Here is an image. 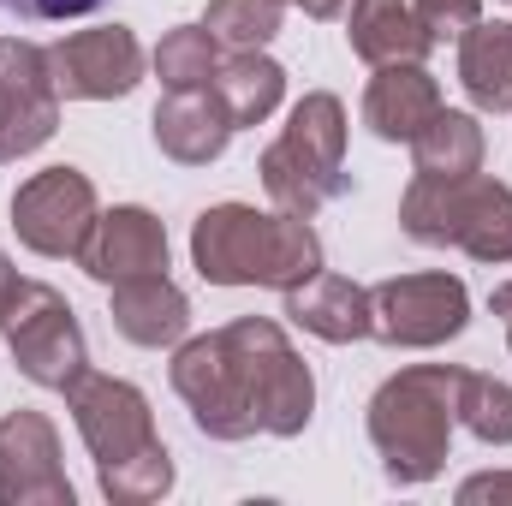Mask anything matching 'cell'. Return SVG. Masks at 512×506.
<instances>
[{"instance_id":"cell-17","label":"cell","mask_w":512,"mask_h":506,"mask_svg":"<svg viewBox=\"0 0 512 506\" xmlns=\"http://www.w3.org/2000/svg\"><path fill=\"white\" fill-rule=\"evenodd\" d=\"M114 328L126 334L131 346H179L191 334V298L167 280V274H137L114 286Z\"/></svg>"},{"instance_id":"cell-13","label":"cell","mask_w":512,"mask_h":506,"mask_svg":"<svg viewBox=\"0 0 512 506\" xmlns=\"http://www.w3.org/2000/svg\"><path fill=\"white\" fill-rule=\"evenodd\" d=\"M78 262L102 286H120V280H137V274H167V227L149 209L120 203V209H108L96 221V233L78 251Z\"/></svg>"},{"instance_id":"cell-10","label":"cell","mask_w":512,"mask_h":506,"mask_svg":"<svg viewBox=\"0 0 512 506\" xmlns=\"http://www.w3.org/2000/svg\"><path fill=\"white\" fill-rule=\"evenodd\" d=\"M54 131H60V90L48 72V48L0 36V161L36 155Z\"/></svg>"},{"instance_id":"cell-21","label":"cell","mask_w":512,"mask_h":506,"mask_svg":"<svg viewBox=\"0 0 512 506\" xmlns=\"http://www.w3.org/2000/svg\"><path fill=\"white\" fill-rule=\"evenodd\" d=\"M411 161L429 179H465V173H477L483 167V126H477V114L441 108L429 126L411 137Z\"/></svg>"},{"instance_id":"cell-29","label":"cell","mask_w":512,"mask_h":506,"mask_svg":"<svg viewBox=\"0 0 512 506\" xmlns=\"http://www.w3.org/2000/svg\"><path fill=\"white\" fill-rule=\"evenodd\" d=\"M18 292H24V274L12 268V256L0 251V316H6L12 304H18Z\"/></svg>"},{"instance_id":"cell-28","label":"cell","mask_w":512,"mask_h":506,"mask_svg":"<svg viewBox=\"0 0 512 506\" xmlns=\"http://www.w3.org/2000/svg\"><path fill=\"white\" fill-rule=\"evenodd\" d=\"M459 501L477 506V501H512V471H483V477H465L459 483Z\"/></svg>"},{"instance_id":"cell-31","label":"cell","mask_w":512,"mask_h":506,"mask_svg":"<svg viewBox=\"0 0 512 506\" xmlns=\"http://www.w3.org/2000/svg\"><path fill=\"white\" fill-rule=\"evenodd\" d=\"M286 6H304L310 18H340V12H346L352 0H286Z\"/></svg>"},{"instance_id":"cell-1","label":"cell","mask_w":512,"mask_h":506,"mask_svg":"<svg viewBox=\"0 0 512 506\" xmlns=\"http://www.w3.org/2000/svg\"><path fill=\"white\" fill-rule=\"evenodd\" d=\"M173 393L191 405V423L209 441H292L316 417V376L292 352L286 328L268 316H239L215 334L179 340Z\"/></svg>"},{"instance_id":"cell-11","label":"cell","mask_w":512,"mask_h":506,"mask_svg":"<svg viewBox=\"0 0 512 506\" xmlns=\"http://www.w3.org/2000/svg\"><path fill=\"white\" fill-rule=\"evenodd\" d=\"M48 72H54L60 102H120L143 78V42L126 24L72 30L48 48Z\"/></svg>"},{"instance_id":"cell-30","label":"cell","mask_w":512,"mask_h":506,"mask_svg":"<svg viewBox=\"0 0 512 506\" xmlns=\"http://www.w3.org/2000/svg\"><path fill=\"white\" fill-rule=\"evenodd\" d=\"M489 310H495V316L507 322V346H512V280H507V286H495V292H489Z\"/></svg>"},{"instance_id":"cell-15","label":"cell","mask_w":512,"mask_h":506,"mask_svg":"<svg viewBox=\"0 0 512 506\" xmlns=\"http://www.w3.org/2000/svg\"><path fill=\"white\" fill-rule=\"evenodd\" d=\"M435 114H441V84H435V72L423 60L376 66V78L364 90V126L382 143H411Z\"/></svg>"},{"instance_id":"cell-16","label":"cell","mask_w":512,"mask_h":506,"mask_svg":"<svg viewBox=\"0 0 512 506\" xmlns=\"http://www.w3.org/2000/svg\"><path fill=\"white\" fill-rule=\"evenodd\" d=\"M286 316H292L304 334L328 340V346L370 340V292H364L358 280H346V274H328V268L286 292Z\"/></svg>"},{"instance_id":"cell-25","label":"cell","mask_w":512,"mask_h":506,"mask_svg":"<svg viewBox=\"0 0 512 506\" xmlns=\"http://www.w3.org/2000/svg\"><path fill=\"white\" fill-rule=\"evenodd\" d=\"M96 477H102V495L114 506H149L173 489V453L167 447H149V453H137L126 465H108Z\"/></svg>"},{"instance_id":"cell-5","label":"cell","mask_w":512,"mask_h":506,"mask_svg":"<svg viewBox=\"0 0 512 506\" xmlns=\"http://www.w3.org/2000/svg\"><path fill=\"white\" fill-rule=\"evenodd\" d=\"M399 227L417 245L465 251L477 262H512V185L483 173H465V179L417 173L399 197Z\"/></svg>"},{"instance_id":"cell-26","label":"cell","mask_w":512,"mask_h":506,"mask_svg":"<svg viewBox=\"0 0 512 506\" xmlns=\"http://www.w3.org/2000/svg\"><path fill=\"white\" fill-rule=\"evenodd\" d=\"M411 6H417V18H423V30H429L435 42L465 36V30L483 18V0H411Z\"/></svg>"},{"instance_id":"cell-4","label":"cell","mask_w":512,"mask_h":506,"mask_svg":"<svg viewBox=\"0 0 512 506\" xmlns=\"http://www.w3.org/2000/svg\"><path fill=\"white\" fill-rule=\"evenodd\" d=\"M262 191L274 197V209L316 221V209L328 197H346V108L328 90H310L304 102H292L286 131L262 149Z\"/></svg>"},{"instance_id":"cell-6","label":"cell","mask_w":512,"mask_h":506,"mask_svg":"<svg viewBox=\"0 0 512 506\" xmlns=\"http://www.w3.org/2000/svg\"><path fill=\"white\" fill-rule=\"evenodd\" d=\"M0 334H6V352L18 364V376L36 381V387L66 393L90 370V346H84V328H78L72 304L42 280H24L18 304L0 316Z\"/></svg>"},{"instance_id":"cell-27","label":"cell","mask_w":512,"mask_h":506,"mask_svg":"<svg viewBox=\"0 0 512 506\" xmlns=\"http://www.w3.org/2000/svg\"><path fill=\"white\" fill-rule=\"evenodd\" d=\"M12 18H36V24H60V18H84L108 0H0Z\"/></svg>"},{"instance_id":"cell-9","label":"cell","mask_w":512,"mask_h":506,"mask_svg":"<svg viewBox=\"0 0 512 506\" xmlns=\"http://www.w3.org/2000/svg\"><path fill=\"white\" fill-rule=\"evenodd\" d=\"M66 411H72V423H78V435H84L96 471L126 465V459H137V453L161 447L155 411H149L143 387H131V381H120V376L84 370V376L66 387Z\"/></svg>"},{"instance_id":"cell-7","label":"cell","mask_w":512,"mask_h":506,"mask_svg":"<svg viewBox=\"0 0 512 506\" xmlns=\"http://www.w3.org/2000/svg\"><path fill=\"white\" fill-rule=\"evenodd\" d=\"M471 322V292L459 274H399L370 292V334L399 352H429L459 340Z\"/></svg>"},{"instance_id":"cell-24","label":"cell","mask_w":512,"mask_h":506,"mask_svg":"<svg viewBox=\"0 0 512 506\" xmlns=\"http://www.w3.org/2000/svg\"><path fill=\"white\" fill-rule=\"evenodd\" d=\"M203 24H209L215 42H227V48H262V42L280 36L286 0H209Z\"/></svg>"},{"instance_id":"cell-12","label":"cell","mask_w":512,"mask_h":506,"mask_svg":"<svg viewBox=\"0 0 512 506\" xmlns=\"http://www.w3.org/2000/svg\"><path fill=\"white\" fill-rule=\"evenodd\" d=\"M0 501L12 506H72V483L60 465V435L42 411L0 417Z\"/></svg>"},{"instance_id":"cell-19","label":"cell","mask_w":512,"mask_h":506,"mask_svg":"<svg viewBox=\"0 0 512 506\" xmlns=\"http://www.w3.org/2000/svg\"><path fill=\"white\" fill-rule=\"evenodd\" d=\"M459 84L483 114H512V24L477 18L459 36Z\"/></svg>"},{"instance_id":"cell-2","label":"cell","mask_w":512,"mask_h":506,"mask_svg":"<svg viewBox=\"0 0 512 506\" xmlns=\"http://www.w3.org/2000/svg\"><path fill=\"white\" fill-rule=\"evenodd\" d=\"M191 262L209 286H274L292 292L310 274H322V239L310 221L286 209H251V203H215L191 227Z\"/></svg>"},{"instance_id":"cell-23","label":"cell","mask_w":512,"mask_h":506,"mask_svg":"<svg viewBox=\"0 0 512 506\" xmlns=\"http://www.w3.org/2000/svg\"><path fill=\"white\" fill-rule=\"evenodd\" d=\"M459 423L483 447H512V387L495 376H459Z\"/></svg>"},{"instance_id":"cell-8","label":"cell","mask_w":512,"mask_h":506,"mask_svg":"<svg viewBox=\"0 0 512 506\" xmlns=\"http://www.w3.org/2000/svg\"><path fill=\"white\" fill-rule=\"evenodd\" d=\"M96 221H102V203L78 167H42L12 191L18 245H30L36 256H78L90 245Z\"/></svg>"},{"instance_id":"cell-18","label":"cell","mask_w":512,"mask_h":506,"mask_svg":"<svg viewBox=\"0 0 512 506\" xmlns=\"http://www.w3.org/2000/svg\"><path fill=\"white\" fill-rule=\"evenodd\" d=\"M346 36L352 54L364 66H399V60H423L435 48V36L423 30L411 0H352L346 12Z\"/></svg>"},{"instance_id":"cell-22","label":"cell","mask_w":512,"mask_h":506,"mask_svg":"<svg viewBox=\"0 0 512 506\" xmlns=\"http://www.w3.org/2000/svg\"><path fill=\"white\" fill-rule=\"evenodd\" d=\"M221 66V42L209 24H173L155 48V78L167 90H203Z\"/></svg>"},{"instance_id":"cell-14","label":"cell","mask_w":512,"mask_h":506,"mask_svg":"<svg viewBox=\"0 0 512 506\" xmlns=\"http://www.w3.org/2000/svg\"><path fill=\"white\" fill-rule=\"evenodd\" d=\"M155 143H161V155H173L179 167H209V161H221L227 155V143H233V120H227V108H221V96L203 84V90H167V102L155 108Z\"/></svg>"},{"instance_id":"cell-20","label":"cell","mask_w":512,"mask_h":506,"mask_svg":"<svg viewBox=\"0 0 512 506\" xmlns=\"http://www.w3.org/2000/svg\"><path fill=\"white\" fill-rule=\"evenodd\" d=\"M209 90L221 96V108H227L233 126H262V120L286 102V72H280V60H268L262 48H233V60L215 66Z\"/></svg>"},{"instance_id":"cell-3","label":"cell","mask_w":512,"mask_h":506,"mask_svg":"<svg viewBox=\"0 0 512 506\" xmlns=\"http://www.w3.org/2000/svg\"><path fill=\"white\" fill-rule=\"evenodd\" d=\"M459 364H411L387 376L370 399V447L382 459L387 483L417 489L435 483L459 429Z\"/></svg>"}]
</instances>
